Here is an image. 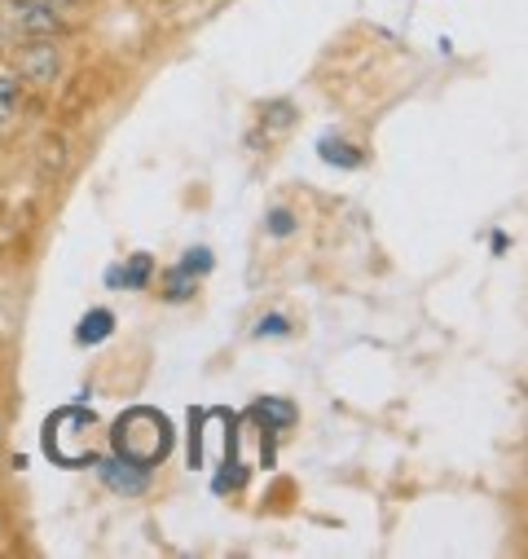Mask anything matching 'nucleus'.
<instances>
[{
	"label": "nucleus",
	"instance_id": "obj_11",
	"mask_svg": "<svg viewBox=\"0 0 528 559\" xmlns=\"http://www.w3.org/2000/svg\"><path fill=\"white\" fill-rule=\"evenodd\" d=\"M19 102H23V84L14 75H0V119H10L19 110Z\"/></svg>",
	"mask_w": 528,
	"mask_h": 559
},
{
	"label": "nucleus",
	"instance_id": "obj_12",
	"mask_svg": "<svg viewBox=\"0 0 528 559\" xmlns=\"http://www.w3.org/2000/svg\"><path fill=\"white\" fill-rule=\"evenodd\" d=\"M291 229H296V221H291V212H287V207H274V212H269V234H278V238H287Z\"/></svg>",
	"mask_w": 528,
	"mask_h": 559
},
{
	"label": "nucleus",
	"instance_id": "obj_14",
	"mask_svg": "<svg viewBox=\"0 0 528 559\" xmlns=\"http://www.w3.org/2000/svg\"><path fill=\"white\" fill-rule=\"evenodd\" d=\"M181 264H185V269H190V273H199V277H203V273H207V269H212V255H207V251H203V247H194V251H190V255H185V260H181Z\"/></svg>",
	"mask_w": 528,
	"mask_h": 559
},
{
	"label": "nucleus",
	"instance_id": "obj_2",
	"mask_svg": "<svg viewBox=\"0 0 528 559\" xmlns=\"http://www.w3.org/2000/svg\"><path fill=\"white\" fill-rule=\"evenodd\" d=\"M45 454L62 467H84L93 463V414L80 405H67L49 414L45 424Z\"/></svg>",
	"mask_w": 528,
	"mask_h": 559
},
{
	"label": "nucleus",
	"instance_id": "obj_1",
	"mask_svg": "<svg viewBox=\"0 0 528 559\" xmlns=\"http://www.w3.org/2000/svg\"><path fill=\"white\" fill-rule=\"evenodd\" d=\"M110 450L123 463H137V467H159L172 454V424L168 414L151 409V405H132L115 418L110 428Z\"/></svg>",
	"mask_w": 528,
	"mask_h": 559
},
{
	"label": "nucleus",
	"instance_id": "obj_6",
	"mask_svg": "<svg viewBox=\"0 0 528 559\" xmlns=\"http://www.w3.org/2000/svg\"><path fill=\"white\" fill-rule=\"evenodd\" d=\"M19 67H23V75H32V80H53V75H58V53H53L49 40H40V45H27V49L19 53Z\"/></svg>",
	"mask_w": 528,
	"mask_h": 559
},
{
	"label": "nucleus",
	"instance_id": "obj_8",
	"mask_svg": "<svg viewBox=\"0 0 528 559\" xmlns=\"http://www.w3.org/2000/svg\"><path fill=\"white\" fill-rule=\"evenodd\" d=\"M110 331H115V313H110V309H88L84 322L75 326V340H80V344H101Z\"/></svg>",
	"mask_w": 528,
	"mask_h": 559
},
{
	"label": "nucleus",
	"instance_id": "obj_13",
	"mask_svg": "<svg viewBox=\"0 0 528 559\" xmlns=\"http://www.w3.org/2000/svg\"><path fill=\"white\" fill-rule=\"evenodd\" d=\"M255 335L264 340V335H291V326H287V318H260V326H255Z\"/></svg>",
	"mask_w": 528,
	"mask_h": 559
},
{
	"label": "nucleus",
	"instance_id": "obj_7",
	"mask_svg": "<svg viewBox=\"0 0 528 559\" xmlns=\"http://www.w3.org/2000/svg\"><path fill=\"white\" fill-rule=\"evenodd\" d=\"M251 414H255L269 432H283V428H291V424H296V405H291V401H274V396L255 401V405H251Z\"/></svg>",
	"mask_w": 528,
	"mask_h": 559
},
{
	"label": "nucleus",
	"instance_id": "obj_5",
	"mask_svg": "<svg viewBox=\"0 0 528 559\" xmlns=\"http://www.w3.org/2000/svg\"><path fill=\"white\" fill-rule=\"evenodd\" d=\"M151 273H155V260L142 251V255H132L128 264L106 269V287H115V292H142V287H151Z\"/></svg>",
	"mask_w": 528,
	"mask_h": 559
},
{
	"label": "nucleus",
	"instance_id": "obj_4",
	"mask_svg": "<svg viewBox=\"0 0 528 559\" xmlns=\"http://www.w3.org/2000/svg\"><path fill=\"white\" fill-rule=\"evenodd\" d=\"M5 19L32 36L58 32V14H53V5H45V0H5Z\"/></svg>",
	"mask_w": 528,
	"mask_h": 559
},
{
	"label": "nucleus",
	"instance_id": "obj_9",
	"mask_svg": "<svg viewBox=\"0 0 528 559\" xmlns=\"http://www.w3.org/2000/svg\"><path fill=\"white\" fill-rule=\"evenodd\" d=\"M317 155H322L331 168H361V151H352L348 142H339V136H322Z\"/></svg>",
	"mask_w": 528,
	"mask_h": 559
},
{
	"label": "nucleus",
	"instance_id": "obj_10",
	"mask_svg": "<svg viewBox=\"0 0 528 559\" xmlns=\"http://www.w3.org/2000/svg\"><path fill=\"white\" fill-rule=\"evenodd\" d=\"M194 292H199V273H190L185 264H177V269L168 273V292H164V296H168L172 305H181V300H190Z\"/></svg>",
	"mask_w": 528,
	"mask_h": 559
},
{
	"label": "nucleus",
	"instance_id": "obj_3",
	"mask_svg": "<svg viewBox=\"0 0 528 559\" xmlns=\"http://www.w3.org/2000/svg\"><path fill=\"white\" fill-rule=\"evenodd\" d=\"M97 472H101V485H106V489H115V493H123V498H137V493H146V489H151V467H137V463L101 459V463H97Z\"/></svg>",
	"mask_w": 528,
	"mask_h": 559
}]
</instances>
